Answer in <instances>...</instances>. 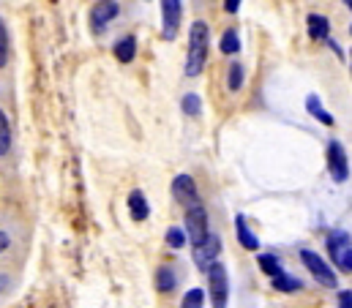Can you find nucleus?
<instances>
[{
  "instance_id": "obj_1",
  "label": "nucleus",
  "mask_w": 352,
  "mask_h": 308,
  "mask_svg": "<svg viewBox=\"0 0 352 308\" xmlns=\"http://www.w3.org/2000/svg\"><path fill=\"white\" fill-rule=\"evenodd\" d=\"M208 36H210V30L202 19L191 22V28H188V52H186V66H183L186 77H199L202 74V69L208 63Z\"/></svg>"
},
{
  "instance_id": "obj_2",
  "label": "nucleus",
  "mask_w": 352,
  "mask_h": 308,
  "mask_svg": "<svg viewBox=\"0 0 352 308\" xmlns=\"http://www.w3.org/2000/svg\"><path fill=\"white\" fill-rule=\"evenodd\" d=\"M208 289H210L213 308H227V303H230V278H227V267L221 262L210 265V270H208Z\"/></svg>"
},
{
  "instance_id": "obj_3",
  "label": "nucleus",
  "mask_w": 352,
  "mask_h": 308,
  "mask_svg": "<svg viewBox=\"0 0 352 308\" xmlns=\"http://www.w3.org/2000/svg\"><path fill=\"white\" fill-rule=\"evenodd\" d=\"M300 262L309 267V273H311V278H317L322 287H328V289H336V284H339V278H336V273H333V267L320 256V254H314V251H309V248H303L300 251Z\"/></svg>"
},
{
  "instance_id": "obj_4",
  "label": "nucleus",
  "mask_w": 352,
  "mask_h": 308,
  "mask_svg": "<svg viewBox=\"0 0 352 308\" xmlns=\"http://www.w3.org/2000/svg\"><path fill=\"white\" fill-rule=\"evenodd\" d=\"M328 251H331V256H333V262H336L339 270L352 273V240L347 232L344 230L331 232V237H328Z\"/></svg>"
},
{
  "instance_id": "obj_5",
  "label": "nucleus",
  "mask_w": 352,
  "mask_h": 308,
  "mask_svg": "<svg viewBox=\"0 0 352 308\" xmlns=\"http://www.w3.org/2000/svg\"><path fill=\"white\" fill-rule=\"evenodd\" d=\"M183 19V0H162V36L175 41Z\"/></svg>"
},
{
  "instance_id": "obj_6",
  "label": "nucleus",
  "mask_w": 352,
  "mask_h": 308,
  "mask_svg": "<svg viewBox=\"0 0 352 308\" xmlns=\"http://www.w3.org/2000/svg\"><path fill=\"white\" fill-rule=\"evenodd\" d=\"M328 172L333 177V183H344L350 177V161H347V151L339 140L328 142Z\"/></svg>"
},
{
  "instance_id": "obj_7",
  "label": "nucleus",
  "mask_w": 352,
  "mask_h": 308,
  "mask_svg": "<svg viewBox=\"0 0 352 308\" xmlns=\"http://www.w3.org/2000/svg\"><path fill=\"white\" fill-rule=\"evenodd\" d=\"M186 232H188V240L194 245H199V243H205L210 237V232H208V213H205L202 205L186 210Z\"/></svg>"
},
{
  "instance_id": "obj_8",
  "label": "nucleus",
  "mask_w": 352,
  "mask_h": 308,
  "mask_svg": "<svg viewBox=\"0 0 352 308\" xmlns=\"http://www.w3.org/2000/svg\"><path fill=\"white\" fill-rule=\"evenodd\" d=\"M118 14H120L118 0H98V3H93V8H90V28H93V33H101L112 19H118Z\"/></svg>"
},
{
  "instance_id": "obj_9",
  "label": "nucleus",
  "mask_w": 352,
  "mask_h": 308,
  "mask_svg": "<svg viewBox=\"0 0 352 308\" xmlns=\"http://www.w3.org/2000/svg\"><path fill=\"white\" fill-rule=\"evenodd\" d=\"M173 197L186 210L199 205V191H197V183H194L191 175H177L175 180H173Z\"/></svg>"
},
{
  "instance_id": "obj_10",
  "label": "nucleus",
  "mask_w": 352,
  "mask_h": 308,
  "mask_svg": "<svg viewBox=\"0 0 352 308\" xmlns=\"http://www.w3.org/2000/svg\"><path fill=\"white\" fill-rule=\"evenodd\" d=\"M219 251H221V237H219V234H210L205 243L194 245V262H197V267H202V270L208 273L210 265H216Z\"/></svg>"
},
{
  "instance_id": "obj_11",
  "label": "nucleus",
  "mask_w": 352,
  "mask_h": 308,
  "mask_svg": "<svg viewBox=\"0 0 352 308\" xmlns=\"http://www.w3.org/2000/svg\"><path fill=\"white\" fill-rule=\"evenodd\" d=\"M306 28H309V38H314V41H325L328 33H331V22L322 14H309Z\"/></svg>"
},
{
  "instance_id": "obj_12",
  "label": "nucleus",
  "mask_w": 352,
  "mask_h": 308,
  "mask_svg": "<svg viewBox=\"0 0 352 308\" xmlns=\"http://www.w3.org/2000/svg\"><path fill=\"white\" fill-rule=\"evenodd\" d=\"M235 232H238V243H241L246 251H257V248H260L257 234L249 230V224H246V219H243V216H238V219H235Z\"/></svg>"
},
{
  "instance_id": "obj_13",
  "label": "nucleus",
  "mask_w": 352,
  "mask_h": 308,
  "mask_svg": "<svg viewBox=\"0 0 352 308\" xmlns=\"http://www.w3.org/2000/svg\"><path fill=\"white\" fill-rule=\"evenodd\" d=\"M129 210H131L134 221H145L151 216V208H148V199H145L142 191H131L129 194Z\"/></svg>"
},
{
  "instance_id": "obj_14",
  "label": "nucleus",
  "mask_w": 352,
  "mask_h": 308,
  "mask_svg": "<svg viewBox=\"0 0 352 308\" xmlns=\"http://www.w3.org/2000/svg\"><path fill=\"white\" fill-rule=\"evenodd\" d=\"M115 58L120 60V63H131L134 60V55H137V38L134 36H123L118 44H115Z\"/></svg>"
},
{
  "instance_id": "obj_15",
  "label": "nucleus",
  "mask_w": 352,
  "mask_h": 308,
  "mask_svg": "<svg viewBox=\"0 0 352 308\" xmlns=\"http://www.w3.org/2000/svg\"><path fill=\"white\" fill-rule=\"evenodd\" d=\"M306 109H309V115H311V118H317L322 126H333V123H336V120H333V115H331V112H325V107H322L320 96H314V93L306 98Z\"/></svg>"
},
{
  "instance_id": "obj_16",
  "label": "nucleus",
  "mask_w": 352,
  "mask_h": 308,
  "mask_svg": "<svg viewBox=\"0 0 352 308\" xmlns=\"http://www.w3.org/2000/svg\"><path fill=\"white\" fill-rule=\"evenodd\" d=\"M175 284H177L175 270H173L170 265H162V267L156 270V289H159V292H173Z\"/></svg>"
},
{
  "instance_id": "obj_17",
  "label": "nucleus",
  "mask_w": 352,
  "mask_h": 308,
  "mask_svg": "<svg viewBox=\"0 0 352 308\" xmlns=\"http://www.w3.org/2000/svg\"><path fill=\"white\" fill-rule=\"evenodd\" d=\"M219 50H221L224 55H238V52H241V38H238V33H235L232 28L221 33V41H219Z\"/></svg>"
},
{
  "instance_id": "obj_18",
  "label": "nucleus",
  "mask_w": 352,
  "mask_h": 308,
  "mask_svg": "<svg viewBox=\"0 0 352 308\" xmlns=\"http://www.w3.org/2000/svg\"><path fill=\"white\" fill-rule=\"evenodd\" d=\"M180 109H183L188 118H197V115H202V98H199L197 93H186V96L180 98Z\"/></svg>"
},
{
  "instance_id": "obj_19",
  "label": "nucleus",
  "mask_w": 352,
  "mask_h": 308,
  "mask_svg": "<svg viewBox=\"0 0 352 308\" xmlns=\"http://www.w3.org/2000/svg\"><path fill=\"white\" fill-rule=\"evenodd\" d=\"M303 284L295 278V276H289V273H281V276H276L273 278V289L276 292H298Z\"/></svg>"
},
{
  "instance_id": "obj_20",
  "label": "nucleus",
  "mask_w": 352,
  "mask_h": 308,
  "mask_svg": "<svg viewBox=\"0 0 352 308\" xmlns=\"http://www.w3.org/2000/svg\"><path fill=\"white\" fill-rule=\"evenodd\" d=\"M257 262H260V267H263L265 276H270V278H276V276H281L284 270H281V265H278V259L273 256V254H260L257 256Z\"/></svg>"
},
{
  "instance_id": "obj_21",
  "label": "nucleus",
  "mask_w": 352,
  "mask_h": 308,
  "mask_svg": "<svg viewBox=\"0 0 352 308\" xmlns=\"http://www.w3.org/2000/svg\"><path fill=\"white\" fill-rule=\"evenodd\" d=\"M11 151V126H8V118L6 112L0 115V155H6Z\"/></svg>"
},
{
  "instance_id": "obj_22",
  "label": "nucleus",
  "mask_w": 352,
  "mask_h": 308,
  "mask_svg": "<svg viewBox=\"0 0 352 308\" xmlns=\"http://www.w3.org/2000/svg\"><path fill=\"white\" fill-rule=\"evenodd\" d=\"M186 240H188V232L186 230H180V227H170L167 230V245L170 248H183Z\"/></svg>"
},
{
  "instance_id": "obj_23",
  "label": "nucleus",
  "mask_w": 352,
  "mask_h": 308,
  "mask_svg": "<svg viewBox=\"0 0 352 308\" xmlns=\"http://www.w3.org/2000/svg\"><path fill=\"white\" fill-rule=\"evenodd\" d=\"M202 306H205V292L202 289H188L186 298H183V303H180V308H202Z\"/></svg>"
},
{
  "instance_id": "obj_24",
  "label": "nucleus",
  "mask_w": 352,
  "mask_h": 308,
  "mask_svg": "<svg viewBox=\"0 0 352 308\" xmlns=\"http://www.w3.org/2000/svg\"><path fill=\"white\" fill-rule=\"evenodd\" d=\"M227 87H230V90H241V87H243V66H241V63H232V66H230Z\"/></svg>"
},
{
  "instance_id": "obj_25",
  "label": "nucleus",
  "mask_w": 352,
  "mask_h": 308,
  "mask_svg": "<svg viewBox=\"0 0 352 308\" xmlns=\"http://www.w3.org/2000/svg\"><path fill=\"white\" fill-rule=\"evenodd\" d=\"M6 58H8V30H6V22L0 25V66H6Z\"/></svg>"
},
{
  "instance_id": "obj_26",
  "label": "nucleus",
  "mask_w": 352,
  "mask_h": 308,
  "mask_svg": "<svg viewBox=\"0 0 352 308\" xmlns=\"http://www.w3.org/2000/svg\"><path fill=\"white\" fill-rule=\"evenodd\" d=\"M339 308H352V292L350 289H342V292H339Z\"/></svg>"
},
{
  "instance_id": "obj_27",
  "label": "nucleus",
  "mask_w": 352,
  "mask_h": 308,
  "mask_svg": "<svg viewBox=\"0 0 352 308\" xmlns=\"http://www.w3.org/2000/svg\"><path fill=\"white\" fill-rule=\"evenodd\" d=\"M238 8H241V0H224V11L227 14H238Z\"/></svg>"
},
{
  "instance_id": "obj_28",
  "label": "nucleus",
  "mask_w": 352,
  "mask_h": 308,
  "mask_svg": "<svg viewBox=\"0 0 352 308\" xmlns=\"http://www.w3.org/2000/svg\"><path fill=\"white\" fill-rule=\"evenodd\" d=\"M347 6H350V8H352V0H347Z\"/></svg>"
},
{
  "instance_id": "obj_29",
  "label": "nucleus",
  "mask_w": 352,
  "mask_h": 308,
  "mask_svg": "<svg viewBox=\"0 0 352 308\" xmlns=\"http://www.w3.org/2000/svg\"><path fill=\"white\" fill-rule=\"evenodd\" d=\"M350 33H352V25H350Z\"/></svg>"
},
{
  "instance_id": "obj_30",
  "label": "nucleus",
  "mask_w": 352,
  "mask_h": 308,
  "mask_svg": "<svg viewBox=\"0 0 352 308\" xmlns=\"http://www.w3.org/2000/svg\"><path fill=\"white\" fill-rule=\"evenodd\" d=\"M350 58H352V52H350Z\"/></svg>"
}]
</instances>
